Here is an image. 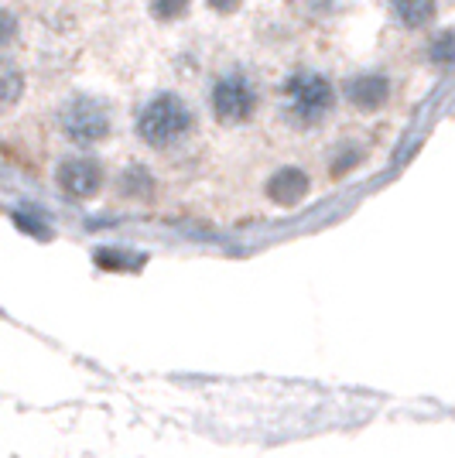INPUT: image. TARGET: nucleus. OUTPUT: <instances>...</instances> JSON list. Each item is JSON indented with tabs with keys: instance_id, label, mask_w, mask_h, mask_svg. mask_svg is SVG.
<instances>
[{
	"instance_id": "obj_1",
	"label": "nucleus",
	"mask_w": 455,
	"mask_h": 458,
	"mask_svg": "<svg viewBox=\"0 0 455 458\" xmlns=\"http://www.w3.org/2000/svg\"><path fill=\"white\" fill-rule=\"evenodd\" d=\"M192 131H195V114L189 99H182L178 93H154L137 114V137L148 148L168 151L175 144L189 140Z\"/></svg>"
},
{
	"instance_id": "obj_2",
	"label": "nucleus",
	"mask_w": 455,
	"mask_h": 458,
	"mask_svg": "<svg viewBox=\"0 0 455 458\" xmlns=\"http://www.w3.org/2000/svg\"><path fill=\"white\" fill-rule=\"evenodd\" d=\"M281 103H285V120L295 127H319L336 110V86L322 72H291L281 86Z\"/></svg>"
},
{
	"instance_id": "obj_3",
	"label": "nucleus",
	"mask_w": 455,
	"mask_h": 458,
	"mask_svg": "<svg viewBox=\"0 0 455 458\" xmlns=\"http://www.w3.org/2000/svg\"><path fill=\"white\" fill-rule=\"evenodd\" d=\"M209 103H212V116L223 127H244L253 120L257 106H261V89L247 69H227L212 82Z\"/></svg>"
},
{
	"instance_id": "obj_4",
	"label": "nucleus",
	"mask_w": 455,
	"mask_h": 458,
	"mask_svg": "<svg viewBox=\"0 0 455 458\" xmlns=\"http://www.w3.org/2000/svg\"><path fill=\"white\" fill-rule=\"evenodd\" d=\"M58 127H62V134H65L69 144L93 148V144L110 137V131H114V114L96 96H73L58 110Z\"/></svg>"
},
{
	"instance_id": "obj_5",
	"label": "nucleus",
	"mask_w": 455,
	"mask_h": 458,
	"mask_svg": "<svg viewBox=\"0 0 455 458\" xmlns=\"http://www.w3.org/2000/svg\"><path fill=\"white\" fill-rule=\"evenodd\" d=\"M58 189L73 199H93L96 191L103 189V165L96 157H65L58 165Z\"/></svg>"
},
{
	"instance_id": "obj_6",
	"label": "nucleus",
	"mask_w": 455,
	"mask_h": 458,
	"mask_svg": "<svg viewBox=\"0 0 455 458\" xmlns=\"http://www.w3.org/2000/svg\"><path fill=\"white\" fill-rule=\"evenodd\" d=\"M342 93L346 99L363 110V114H373L380 106H387V99H391V79L387 72H356V76H349L342 82Z\"/></svg>"
},
{
	"instance_id": "obj_7",
	"label": "nucleus",
	"mask_w": 455,
	"mask_h": 458,
	"mask_svg": "<svg viewBox=\"0 0 455 458\" xmlns=\"http://www.w3.org/2000/svg\"><path fill=\"white\" fill-rule=\"evenodd\" d=\"M312 189V182H308V174L302 168H278V172L267 178V199L274 202V206H298L305 195Z\"/></svg>"
},
{
	"instance_id": "obj_8",
	"label": "nucleus",
	"mask_w": 455,
	"mask_h": 458,
	"mask_svg": "<svg viewBox=\"0 0 455 458\" xmlns=\"http://www.w3.org/2000/svg\"><path fill=\"white\" fill-rule=\"evenodd\" d=\"M387 11H391L394 24L408 28V31H421L435 21L438 0H387Z\"/></svg>"
},
{
	"instance_id": "obj_9",
	"label": "nucleus",
	"mask_w": 455,
	"mask_h": 458,
	"mask_svg": "<svg viewBox=\"0 0 455 458\" xmlns=\"http://www.w3.org/2000/svg\"><path fill=\"white\" fill-rule=\"evenodd\" d=\"M24 96V72L14 62H0V110H11Z\"/></svg>"
},
{
	"instance_id": "obj_10",
	"label": "nucleus",
	"mask_w": 455,
	"mask_h": 458,
	"mask_svg": "<svg viewBox=\"0 0 455 458\" xmlns=\"http://www.w3.org/2000/svg\"><path fill=\"white\" fill-rule=\"evenodd\" d=\"M148 11L154 21L161 24H175V21H185L192 11V0H148Z\"/></svg>"
},
{
	"instance_id": "obj_11",
	"label": "nucleus",
	"mask_w": 455,
	"mask_h": 458,
	"mask_svg": "<svg viewBox=\"0 0 455 458\" xmlns=\"http://www.w3.org/2000/svg\"><path fill=\"white\" fill-rule=\"evenodd\" d=\"M151 189H154V178L144 168H127L124 178H120V191L131 195V199H144Z\"/></svg>"
},
{
	"instance_id": "obj_12",
	"label": "nucleus",
	"mask_w": 455,
	"mask_h": 458,
	"mask_svg": "<svg viewBox=\"0 0 455 458\" xmlns=\"http://www.w3.org/2000/svg\"><path fill=\"white\" fill-rule=\"evenodd\" d=\"M428 58H432L435 65H449V62H452V31H442V35L432 41Z\"/></svg>"
},
{
	"instance_id": "obj_13",
	"label": "nucleus",
	"mask_w": 455,
	"mask_h": 458,
	"mask_svg": "<svg viewBox=\"0 0 455 458\" xmlns=\"http://www.w3.org/2000/svg\"><path fill=\"white\" fill-rule=\"evenodd\" d=\"M18 31H21L18 18H14L7 7H0V48H7L11 41L18 38Z\"/></svg>"
},
{
	"instance_id": "obj_14",
	"label": "nucleus",
	"mask_w": 455,
	"mask_h": 458,
	"mask_svg": "<svg viewBox=\"0 0 455 458\" xmlns=\"http://www.w3.org/2000/svg\"><path fill=\"white\" fill-rule=\"evenodd\" d=\"M363 161V151H342L339 157H336V161H332V174H342V172H349V168H356V165H360Z\"/></svg>"
},
{
	"instance_id": "obj_15",
	"label": "nucleus",
	"mask_w": 455,
	"mask_h": 458,
	"mask_svg": "<svg viewBox=\"0 0 455 458\" xmlns=\"http://www.w3.org/2000/svg\"><path fill=\"white\" fill-rule=\"evenodd\" d=\"M240 4H244V0H206V7L209 11H216V14H236Z\"/></svg>"
},
{
	"instance_id": "obj_16",
	"label": "nucleus",
	"mask_w": 455,
	"mask_h": 458,
	"mask_svg": "<svg viewBox=\"0 0 455 458\" xmlns=\"http://www.w3.org/2000/svg\"><path fill=\"white\" fill-rule=\"evenodd\" d=\"M308 7L312 11H325V7H332V0H308Z\"/></svg>"
}]
</instances>
